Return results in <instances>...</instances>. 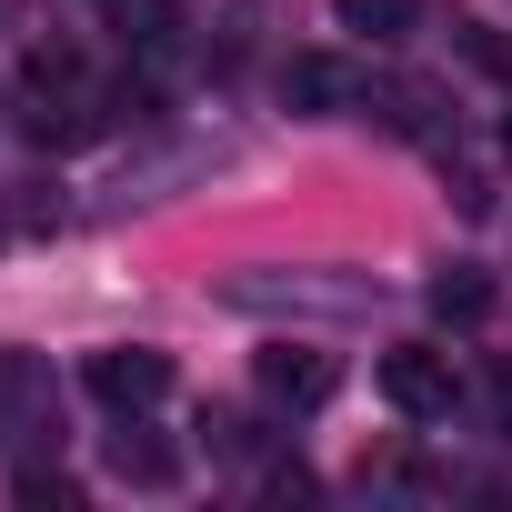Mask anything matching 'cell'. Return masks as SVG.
Here are the masks:
<instances>
[{"label": "cell", "mask_w": 512, "mask_h": 512, "mask_svg": "<svg viewBox=\"0 0 512 512\" xmlns=\"http://www.w3.org/2000/svg\"><path fill=\"white\" fill-rule=\"evenodd\" d=\"M221 302L251 312V322H372L382 312V282L372 272H292V262H262V272H231Z\"/></svg>", "instance_id": "cell-1"}, {"label": "cell", "mask_w": 512, "mask_h": 512, "mask_svg": "<svg viewBox=\"0 0 512 512\" xmlns=\"http://www.w3.org/2000/svg\"><path fill=\"white\" fill-rule=\"evenodd\" d=\"M382 402L402 422H452L462 412V362L442 342H402V352H382Z\"/></svg>", "instance_id": "cell-2"}, {"label": "cell", "mask_w": 512, "mask_h": 512, "mask_svg": "<svg viewBox=\"0 0 512 512\" xmlns=\"http://www.w3.org/2000/svg\"><path fill=\"white\" fill-rule=\"evenodd\" d=\"M0 442L11 452H51L61 442V382L31 352H0Z\"/></svg>", "instance_id": "cell-3"}, {"label": "cell", "mask_w": 512, "mask_h": 512, "mask_svg": "<svg viewBox=\"0 0 512 512\" xmlns=\"http://www.w3.org/2000/svg\"><path fill=\"white\" fill-rule=\"evenodd\" d=\"M251 392H262L272 412H322V402L342 392V362L312 352V342H272L262 362H251Z\"/></svg>", "instance_id": "cell-4"}, {"label": "cell", "mask_w": 512, "mask_h": 512, "mask_svg": "<svg viewBox=\"0 0 512 512\" xmlns=\"http://www.w3.org/2000/svg\"><path fill=\"white\" fill-rule=\"evenodd\" d=\"M91 402L121 422V412H151L161 392H171V352H141V342H121V352H91Z\"/></svg>", "instance_id": "cell-5"}, {"label": "cell", "mask_w": 512, "mask_h": 512, "mask_svg": "<svg viewBox=\"0 0 512 512\" xmlns=\"http://www.w3.org/2000/svg\"><path fill=\"white\" fill-rule=\"evenodd\" d=\"M282 101L292 111H362L372 101V71L342 61V51H292L282 61Z\"/></svg>", "instance_id": "cell-6"}, {"label": "cell", "mask_w": 512, "mask_h": 512, "mask_svg": "<svg viewBox=\"0 0 512 512\" xmlns=\"http://www.w3.org/2000/svg\"><path fill=\"white\" fill-rule=\"evenodd\" d=\"M101 472H111V482H131V492H171V482H181V452H171L141 412H121V432L101 442Z\"/></svg>", "instance_id": "cell-7"}, {"label": "cell", "mask_w": 512, "mask_h": 512, "mask_svg": "<svg viewBox=\"0 0 512 512\" xmlns=\"http://www.w3.org/2000/svg\"><path fill=\"white\" fill-rule=\"evenodd\" d=\"M492 312H502V292H492V272H482V262H442V272H432V322L482 332Z\"/></svg>", "instance_id": "cell-8"}, {"label": "cell", "mask_w": 512, "mask_h": 512, "mask_svg": "<svg viewBox=\"0 0 512 512\" xmlns=\"http://www.w3.org/2000/svg\"><path fill=\"white\" fill-rule=\"evenodd\" d=\"M332 21H342L352 41L392 51V41H412V31H422V0H332Z\"/></svg>", "instance_id": "cell-9"}, {"label": "cell", "mask_w": 512, "mask_h": 512, "mask_svg": "<svg viewBox=\"0 0 512 512\" xmlns=\"http://www.w3.org/2000/svg\"><path fill=\"white\" fill-rule=\"evenodd\" d=\"M11 502H21V512H71V502H81V482H71L61 462L21 452V472H11Z\"/></svg>", "instance_id": "cell-10"}, {"label": "cell", "mask_w": 512, "mask_h": 512, "mask_svg": "<svg viewBox=\"0 0 512 512\" xmlns=\"http://www.w3.org/2000/svg\"><path fill=\"white\" fill-rule=\"evenodd\" d=\"M201 442H211V462H262V422L251 412H201Z\"/></svg>", "instance_id": "cell-11"}, {"label": "cell", "mask_w": 512, "mask_h": 512, "mask_svg": "<svg viewBox=\"0 0 512 512\" xmlns=\"http://www.w3.org/2000/svg\"><path fill=\"white\" fill-rule=\"evenodd\" d=\"M462 51H472L482 71H502V81H512V41H502V31H482V21H462Z\"/></svg>", "instance_id": "cell-12"}, {"label": "cell", "mask_w": 512, "mask_h": 512, "mask_svg": "<svg viewBox=\"0 0 512 512\" xmlns=\"http://www.w3.org/2000/svg\"><path fill=\"white\" fill-rule=\"evenodd\" d=\"M452 201L482 221V211H492V171H482V161H462V171H452Z\"/></svg>", "instance_id": "cell-13"}, {"label": "cell", "mask_w": 512, "mask_h": 512, "mask_svg": "<svg viewBox=\"0 0 512 512\" xmlns=\"http://www.w3.org/2000/svg\"><path fill=\"white\" fill-rule=\"evenodd\" d=\"M502 151H512V111H502Z\"/></svg>", "instance_id": "cell-14"}]
</instances>
